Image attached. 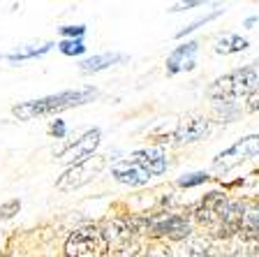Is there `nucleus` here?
I'll return each mask as SVG.
<instances>
[{"label": "nucleus", "instance_id": "1", "mask_svg": "<svg viewBox=\"0 0 259 257\" xmlns=\"http://www.w3.org/2000/svg\"><path fill=\"white\" fill-rule=\"evenodd\" d=\"M95 95H97L95 88L65 91V93H56V95H47V97H39V100L16 104L12 112H14V116L19 118V121H30V118H35V116H54V114H60V112H65V109L86 104V102H91Z\"/></svg>", "mask_w": 259, "mask_h": 257}, {"label": "nucleus", "instance_id": "2", "mask_svg": "<svg viewBox=\"0 0 259 257\" xmlns=\"http://www.w3.org/2000/svg\"><path fill=\"white\" fill-rule=\"evenodd\" d=\"M259 86V58L213 81L208 97L218 104H234L241 95H252Z\"/></svg>", "mask_w": 259, "mask_h": 257}, {"label": "nucleus", "instance_id": "3", "mask_svg": "<svg viewBox=\"0 0 259 257\" xmlns=\"http://www.w3.org/2000/svg\"><path fill=\"white\" fill-rule=\"evenodd\" d=\"M109 241L95 225L79 227L65 241V257H107Z\"/></svg>", "mask_w": 259, "mask_h": 257}, {"label": "nucleus", "instance_id": "4", "mask_svg": "<svg viewBox=\"0 0 259 257\" xmlns=\"http://www.w3.org/2000/svg\"><path fill=\"white\" fill-rule=\"evenodd\" d=\"M190 223L181 213H157L146 215V236L151 239H169V241H183L190 236Z\"/></svg>", "mask_w": 259, "mask_h": 257}, {"label": "nucleus", "instance_id": "5", "mask_svg": "<svg viewBox=\"0 0 259 257\" xmlns=\"http://www.w3.org/2000/svg\"><path fill=\"white\" fill-rule=\"evenodd\" d=\"M104 167H107V156H93L83 162H76L63 171L56 188L58 190H76V188L91 183L95 176H100Z\"/></svg>", "mask_w": 259, "mask_h": 257}, {"label": "nucleus", "instance_id": "6", "mask_svg": "<svg viewBox=\"0 0 259 257\" xmlns=\"http://www.w3.org/2000/svg\"><path fill=\"white\" fill-rule=\"evenodd\" d=\"M254 156H259V134H248V137L238 139L236 144H232L227 151H222L220 156L213 160V167L218 171H229Z\"/></svg>", "mask_w": 259, "mask_h": 257}, {"label": "nucleus", "instance_id": "7", "mask_svg": "<svg viewBox=\"0 0 259 257\" xmlns=\"http://www.w3.org/2000/svg\"><path fill=\"white\" fill-rule=\"evenodd\" d=\"M227 206H229V199H227L222 193H208L199 202V206L194 209V218L199 220L204 227H208L210 232H215V227L220 225Z\"/></svg>", "mask_w": 259, "mask_h": 257}, {"label": "nucleus", "instance_id": "8", "mask_svg": "<svg viewBox=\"0 0 259 257\" xmlns=\"http://www.w3.org/2000/svg\"><path fill=\"white\" fill-rule=\"evenodd\" d=\"M100 137H102V132L97 128H93V130H88L81 139H76L74 144H70L67 149H63L58 153V160H63V162H83V160H88V158H93V153H95V149H97V144H100Z\"/></svg>", "mask_w": 259, "mask_h": 257}, {"label": "nucleus", "instance_id": "9", "mask_svg": "<svg viewBox=\"0 0 259 257\" xmlns=\"http://www.w3.org/2000/svg\"><path fill=\"white\" fill-rule=\"evenodd\" d=\"M210 134V121L204 116H185L181 123H178L176 132H174V139L181 141V144H192V141L206 139Z\"/></svg>", "mask_w": 259, "mask_h": 257}, {"label": "nucleus", "instance_id": "10", "mask_svg": "<svg viewBox=\"0 0 259 257\" xmlns=\"http://www.w3.org/2000/svg\"><path fill=\"white\" fill-rule=\"evenodd\" d=\"M130 162H135L137 167L146 171V174H151V176H160L167 171V156H164V151L160 149H141V151H135L132 156H130Z\"/></svg>", "mask_w": 259, "mask_h": 257}, {"label": "nucleus", "instance_id": "11", "mask_svg": "<svg viewBox=\"0 0 259 257\" xmlns=\"http://www.w3.org/2000/svg\"><path fill=\"white\" fill-rule=\"evenodd\" d=\"M197 49H199L197 42H185V44L174 49L171 54L167 56V72L169 75H178V72H183V70H192Z\"/></svg>", "mask_w": 259, "mask_h": 257}, {"label": "nucleus", "instance_id": "12", "mask_svg": "<svg viewBox=\"0 0 259 257\" xmlns=\"http://www.w3.org/2000/svg\"><path fill=\"white\" fill-rule=\"evenodd\" d=\"M111 176L116 178L118 183H125V186L130 188H137V186H146V183L151 181V174H146L141 167H137L135 162H116V165L111 167Z\"/></svg>", "mask_w": 259, "mask_h": 257}, {"label": "nucleus", "instance_id": "13", "mask_svg": "<svg viewBox=\"0 0 259 257\" xmlns=\"http://www.w3.org/2000/svg\"><path fill=\"white\" fill-rule=\"evenodd\" d=\"M120 60H125L123 54H100V56H91V58L81 60V72H83V75H91V72H102V70H107V67H111V65L120 63Z\"/></svg>", "mask_w": 259, "mask_h": 257}, {"label": "nucleus", "instance_id": "14", "mask_svg": "<svg viewBox=\"0 0 259 257\" xmlns=\"http://www.w3.org/2000/svg\"><path fill=\"white\" fill-rule=\"evenodd\" d=\"M215 54H238L248 49V40L236 35V32H225L222 38L215 40Z\"/></svg>", "mask_w": 259, "mask_h": 257}, {"label": "nucleus", "instance_id": "15", "mask_svg": "<svg viewBox=\"0 0 259 257\" xmlns=\"http://www.w3.org/2000/svg\"><path fill=\"white\" fill-rule=\"evenodd\" d=\"M210 250H213V243L208 236H192L185 246L183 257H208Z\"/></svg>", "mask_w": 259, "mask_h": 257}, {"label": "nucleus", "instance_id": "16", "mask_svg": "<svg viewBox=\"0 0 259 257\" xmlns=\"http://www.w3.org/2000/svg\"><path fill=\"white\" fill-rule=\"evenodd\" d=\"M238 234H241V239H245V241H257L259 239V209L245 213Z\"/></svg>", "mask_w": 259, "mask_h": 257}, {"label": "nucleus", "instance_id": "17", "mask_svg": "<svg viewBox=\"0 0 259 257\" xmlns=\"http://www.w3.org/2000/svg\"><path fill=\"white\" fill-rule=\"evenodd\" d=\"M54 47L51 42H47V44H42V47H35V44H28V47H23V49H19V51H14V54H10L7 56V60H12V63H16V60H26V58H35V56H42V54H47L49 49Z\"/></svg>", "mask_w": 259, "mask_h": 257}, {"label": "nucleus", "instance_id": "18", "mask_svg": "<svg viewBox=\"0 0 259 257\" xmlns=\"http://www.w3.org/2000/svg\"><path fill=\"white\" fill-rule=\"evenodd\" d=\"M139 257H174V250L164 241H155L141 248Z\"/></svg>", "mask_w": 259, "mask_h": 257}, {"label": "nucleus", "instance_id": "19", "mask_svg": "<svg viewBox=\"0 0 259 257\" xmlns=\"http://www.w3.org/2000/svg\"><path fill=\"white\" fill-rule=\"evenodd\" d=\"M222 12H225V10H220V7H218V10H213V12H210V14L199 16V19H197V21H192L188 28H183V30H181V32H176V38H185L188 32L197 30V28H199V26H204V23H208V21H213V19H218V16H220Z\"/></svg>", "mask_w": 259, "mask_h": 257}, {"label": "nucleus", "instance_id": "20", "mask_svg": "<svg viewBox=\"0 0 259 257\" xmlns=\"http://www.w3.org/2000/svg\"><path fill=\"white\" fill-rule=\"evenodd\" d=\"M60 54L65 56H79L86 51V44H83V40H63V42L58 44Z\"/></svg>", "mask_w": 259, "mask_h": 257}, {"label": "nucleus", "instance_id": "21", "mask_svg": "<svg viewBox=\"0 0 259 257\" xmlns=\"http://www.w3.org/2000/svg\"><path fill=\"white\" fill-rule=\"evenodd\" d=\"M206 181H208V174H206V171H194V174H188V176L178 178V186L181 188H194V186L206 183Z\"/></svg>", "mask_w": 259, "mask_h": 257}, {"label": "nucleus", "instance_id": "22", "mask_svg": "<svg viewBox=\"0 0 259 257\" xmlns=\"http://www.w3.org/2000/svg\"><path fill=\"white\" fill-rule=\"evenodd\" d=\"M19 209H21V202H19V199H10V202H5L3 206H0V220L14 218V215L19 213Z\"/></svg>", "mask_w": 259, "mask_h": 257}, {"label": "nucleus", "instance_id": "23", "mask_svg": "<svg viewBox=\"0 0 259 257\" xmlns=\"http://www.w3.org/2000/svg\"><path fill=\"white\" fill-rule=\"evenodd\" d=\"M60 32H63L65 38L81 40V35L86 32V26H65V28H60Z\"/></svg>", "mask_w": 259, "mask_h": 257}, {"label": "nucleus", "instance_id": "24", "mask_svg": "<svg viewBox=\"0 0 259 257\" xmlns=\"http://www.w3.org/2000/svg\"><path fill=\"white\" fill-rule=\"evenodd\" d=\"M204 5V3H199V0H192V3H176V5L169 7V12H178V10H190V7H199Z\"/></svg>", "mask_w": 259, "mask_h": 257}, {"label": "nucleus", "instance_id": "25", "mask_svg": "<svg viewBox=\"0 0 259 257\" xmlns=\"http://www.w3.org/2000/svg\"><path fill=\"white\" fill-rule=\"evenodd\" d=\"M51 134H54L56 139H63L65 137V123L63 121H56V123L51 125Z\"/></svg>", "mask_w": 259, "mask_h": 257}, {"label": "nucleus", "instance_id": "26", "mask_svg": "<svg viewBox=\"0 0 259 257\" xmlns=\"http://www.w3.org/2000/svg\"><path fill=\"white\" fill-rule=\"evenodd\" d=\"M257 109H259V86H257V91L248 97V112H257Z\"/></svg>", "mask_w": 259, "mask_h": 257}, {"label": "nucleus", "instance_id": "27", "mask_svg": "<svg viewBox=\"0 0 259 257\" xmlns=\"http://www.w3.org/2000/svg\"><path fill=\"white\" fill-rule=\"evenodd\" d=\"M0 257H10V255H0Z\"/></svg>", "mask_w": 259, "mask_h": 257}]
</instances>
